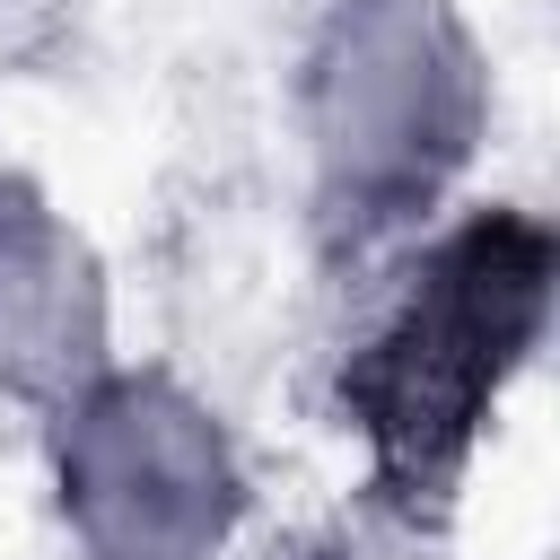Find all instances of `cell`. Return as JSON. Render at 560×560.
Returning <instances> with one entry per match:
<instances>
[{"label": "cell", "mask_w": 560, "mask_h": 560, "mask_svg": "<svg viewBox=\"0 0 560 560\" xmlns=\"http://www.w3.org/2000/svg\"><path fill=\"white\" fill-rule=\"evenodd\" d=\"M289 114L315 254L368 280L464 201L499 114L490 44L464 0H324L298 44Z\"/></svg>", "instance_id": "2"}, {"label": "cell", "mask_w": 560, "mask_h": 560, "mask_svg": "<svg viewBox=\"0 0 560 560\" xmlns=\"http://www.w3.org/2000/svg\"><path fill=\"white\" fill-rule=\"evenodd\" d=\"M376 298L332 359V420L394 525H446L464 481L542 359L560 236L525 201H455L429 236L368 271Z\"/></svg>", "instance_id": "1"}, {"label": "cell", "mask_w": 560, "mask_h": 560, "mask_svg": "<svg viewBox=\"0 0 560 560\" xmlns=\"http://www.w3.org/2000/svg\"><path fill=\"white\" fill-rule=\"evenodd\" d=\"M44 429V499L70 560H228L254 464L228 411L158 359H114Z\"/></svg>", "instance_id": "3"}, {"label": "cell", "mask_w": 560, "mask_h": 560, "mask_svg": "<svg viewBox=\"0 0 560 560\" xmlns=\"http://www.w3.org/2000/svg\"><path fill=\"white\" fill-rule=\"evenodd\" d=\"M114 359V271L96 236L52 201V184L0 166V402L52 420Z\"/></svg>", "instance_id": "4"}]
</instances>
